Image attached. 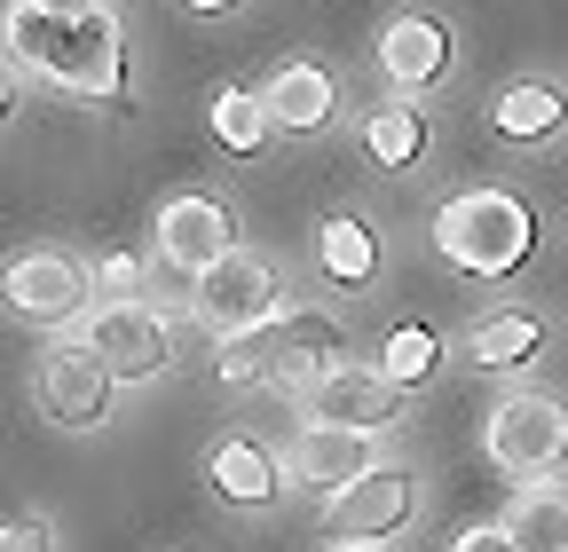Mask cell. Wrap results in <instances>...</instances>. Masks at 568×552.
<instances>
[{"instance_id": "cell-1", "label": "cell", "mask_w": 568, "mask_h": 552, "mask_svg": "<svg viewBox=\"0 0 568 552\" xmlns=\"http://www.w3.org/2000/svg\"><path fill=\"white\" fill-rule=\"evenodd\" d=\"M9 55L48 72L63 95L126 111V40L111 17H48V9H9Z\"/></svg>"}, {"instance_id": "cell-2", "label": "cell", "mask_w": 568, "mask_h": 552, "mask_svg": "<svg viewBox=\"0 0 568 552\" xmlns=\"http://www.w3.org/2000/svg\"><path fill=\"white\" fill-rule=\"evenodd\" d=\"M435 245H443V260L450 268H466V276H514L521 260H529V245H537V214L514 197V190H458L443 214H435Z\"/></svg>"}, {"instance_id": "cell-3", "label": "cell", "mask_w": 568, "mask_h": 552, "mask_svg": "<svg viewBox=\"0 0 568 552\" xmlns=\"http://www.w3.org/2000/svg\"><path fill=\"white\" fill-rule=\"evenodd\" d=\"M40 410L55 427H71V435H95L103 419H111V364L95 356V339L88 331H71V339H55V348L40 356Z\"/></svg>"}, {"instance_id": "cell-4", "label": "cell", "mask_w": 568, "mask_h": 552, "mask_svg": "<svg viewBox=\"0 0 568 552\" xmlns=\"http://www.w3.org/2000/svg\"><path fill=\"white\" fill-rule=\"evenodd\" d=\"M489 458L506 466V473H521V481H537V473H552L560 458H568V410L552 402V395H506L489 410Z\"/></svg>"}, {"instance_id": "cell-5", "label": "cell", "mask_w": 568, "mask_h": 552, "mask_svg": "<svg viewBox=\"0 0 568 552\" xmlns=\"http://www.w3.org/2000/svg\"><path fill=\"white\" fill-rule=\"evenodd\" d=\"M410 513H418V481H410V466H372L355 490L324 498V529L347 536V544H379V536L410 529Z\"/></svg>"}, {"instance_id": "cell-6", "label": "cell", "mask_w": 568, "mask_h": 552, "mask_svg": "<svg viewBox=\"0 0 568 552\" xmlns=\"http://www.w3.org/2000/svg\"><path fill=\"white\" fill-rule=\"evenodd\" d=\"M88 339H95V356L111 364V379H159L174 364V324L159 308H142V300H111L88 324Z\"/></svg>"}, {"instance_id": "cell-7", "label": "cell", "mask_w": 568, "mask_h": 552, "mask_svg": "<svg viewBox=\"0 0 568 552\" xmlns=\"http://www.w3.org/2000/svg\"><path fill=\"white\" fill-rule=\"evenodd\" d=\"M197 308L222 339H237L253 324H276V268L261 253H230L213 276H197Z\"/></svg>"}, {"instance_id": "cell-8", "label": "cell", "mask_w": 568, "mask_h": 552, "mask_svg": "<svg viewBox=\"0 0 568 552\" xmlns=\"http://www.w3.org/2000/svg\"><path fill=\"white\" fill-rule=\"evenodd\" d=\"M159 253L182 268V276H213L230 253H237V222H230V205L222 197H174L166 214H159Z\"/></svg>"}, {"instance_id": "cell-9", "label": "cell", "mask_w": 568, "mask_h": 552, "mask_svg": "<svg viewBox=\"0 0 568 552\" xmlns=\"http://www.w3.org/2000/svg\"><path fill=\"white\" fill-rule=\"evenodd\" d=\"M316 427H347V435H387L403 419V387L387 371H332L308 387Z\"/></svg>"}, {"instance_id": "cell-10", "label": "cell", "mask_w": 568, "mask_h": 552, "mask_svg": "<svg viewBox=\"0 0 568 552\" xmlns=\"http://www.w3.org/2000/svg\"><path fill=\"white\" fill-rule=\"evenodd\" d=\"M9 308L24 324H71L88 308V276L80 260H63V253H24L9 260Z\"/></svg>"}, {"instance_id": "cell-11", "label": "cell", "mask_w": 568, "mask_h": 552, "mask_svg": "<svg viewBox=\"0 0 568 552\" xmlns=\"http://www.w3.org/2000/svg\"><path fill=\"white\" fill-rule=\"evenodd\" d=\"M379 63H387V80H395L403 95H418V88H435V80L450 72V32H443L435 17H395V24L379 32Z\"/></svg>"}, {"instance_id": "cell-12", "label": "cell", "mask_w": 568, "mask_h": 552, "mask_svg": "<svg viewBox=\"0 0 568 552\" xmlns=\"http://www.w3.org/2000/svg\"><path fill=\"white\" fill-rule=\"evenodd\" d=\"M293 473L308 481V490L339 498V490H355V481L372 473V435H347V427H308V435L293 442Z\"/></svg>"}, {"instance_id": "cell-13", "label": "cell", "mask_w": 568, "mask_h": 552, "mask_svg": "<svg viewBox=\"0 0 568 552\" xmlns=\"http://www.w3.org/2000/svg\"><path fill=\"white\" fill-rule=\"evenodd\" d=\"M339 356H347V339H339L332 316H316V308L284 316V364H276V387H316V379L347 371Z\"/></svg>"}, {"instance_id": "cell-14", "label": "cell", "mask_w": 568, "mask_h": 552, "mask_svg": "<svg viewBox=\"0 0 568 552\" xmlns=\"http://www.w3.org/2000/svg\"><path fill=\"white\" fill-rule=\"evenodd\" d=\"M205 481H213V498H230V505H268L276 498V458L253 435H222L213 458H205Z\"/></svg>"}, {"instance_id": "cell-15", "label": "cell", "mask_w": 568, "mask_h": 552, "mask_svg": "<svg viewBox=\"0 0 568 552\" xmlns=\"http://www.w3.org/2000/svg\"><path fill=\"white\" fill-rule=\"evenodd\" d=\"M332 72L324 63H276V80H268V119L284 126V134H316L324 119H332Z\"/></svg>"}, {"instance_id": "cell-16", "label": "cell", "mask_w": 568, "mask_h": 552, "mask_svg": "<svg viewBox=\"0 0 568 552\" xmlns=\"http://www.w3.org/2000/svg\"><path fill=\"white\" fill-rule=\"evenodd\" d=\"M537 348H545V324H537L529 308H489V316L466 331V356H474L481 371H521V364H537Z\"/></svg>"}, {"instance_id": "cell-17", "label": "cell", "mask_w": 568, "mask_h": 552, "mask_svg": "<svg viewBox=\"0 0 568 552\" xmlns=\"http://www.w3.org/2000/svg\"><path fill=\"white\" fill-rule=\"evenodd\" d=\"M560 119H568V103L545 80H521V88H506L489 103V126L506 134V143H545V134H560Z\"/></svg>"}, {"instance_id": "cell-18", "label": "cell", "mask_w": 568, "mask_h": 552, "mask_svg": "<svg viewBox=\"0 0 568 552\" xmlns=\"http://www.w3.org/2000/svg\"><path fill=\"white\" fill-rule=\"evenodd\" d=\"M284 364V316L276 324H253L237 339H222V356H213V371H222V387H268Z\"/></svg>"}, {"instance_id": "cell-19", "label": "cell", "mask_w": 568, "mask_h": 552, "mask_svg": "<svg viewBox=\"0 0 568 552\" xmlns=\"http://www.w3.org/2000/svg\"><path fill=\"white\" fill-rule=\"evenodd\" d=\"M316 260H324V276H332V285H372L379 245H372V229L355 222V214H332V222L316 229Z\"/></svg>"}, {"instance_id": "cell-20", "label": "cell", "mask_w": 568, "mask_h": 552, "mask_svg": "<svg viewBox=\"0 0 568 552\" xmlns=\"http://www.w3.org/2000/svg\"><path fill=\"white\" fill-rule=\"evenodd\" d=\"M268 95H253V88H222L213 95V134H222V151H237V159H253L261 143H268Z\"/></svg>"}, {"instance_id": "cell-21", "label": "cell", "mask_w": 568, "mask_h": 552, "mask_svg": "<svg viewBox=\"0 0 568 552\" xmlns=\"http://www.w3.org/2000/svg\"><path fill=\"white\" fill-rule=\"evenodd\" d=\"M364 143H372L379 166H418V151H426V119H418V103H379V111L364 119Z\"/></svg>"}, {"instance_id": "cell-22", "label": "cell", "mask_w": 568, "mask_h": 552, "mask_svg": "<svg viewBox=\"0 0 568 552\" xmlns=\"http://www.w3.org/2000/svg\"><path fill=\"white\" fill-rule=\"evenodd\" d=\"M506 536L521 552H568V490H529L506 521Z\"/></svg>"}, {"instance_id": "cell-23", "label": "cell", "mask_w": 568, "mask_h": 552, "mask_svg": "<svg viewBox=\"0 0 568 552\" xmlns=\"http://www.w3.org/2000/svg\"><path fill=\"white\" fill-rule=\"evenodd\" d=\"M435 364H443V339L426 331V324H403V331L387 339V356H379V371H387L395 387H418V379H435Z\"/></svg>"}, {"instance_id": "cell-24", "label": "cell", "mask_w": 568, "mask_h": 552, "mask_svg": "<svg viewBox=\"0 0 568 552\" xmlns=\"http://www.w3.org/2000/svg\"><path fill=\"white\" fill-rule=\"evenodd\" d=\"M134 285H142V253H111V260H103V293H119V300H126Z\"/></svg>"}, {"instance_id": "cell-25", "label": "cell", "mask_w": 568, "mask_h": 552, "mask_svg": "<svg viewBox=\"0 0 568 552\" xmlns=\"http://www.w3.org/2000/svg\"><path fill=\"white\" fill-rule=\"evenodd\" d=\"M0 552H48V529L40 521H9L0 529Z\"/></svg>"}, {"instance_id": "cell-26", "label": "cell", "mask_w": 568, "mask_h": 552, "mask_svg": "<svg viewBox=\"0 0 568 552\" xmlns=\"http://www.w3.org/2000/svg\"><path fill=\"white\" fill-rule=\"evenodd\" d=\"M450 552H521V544H514L506 529H466V536H458Z\"/></svg>"}, {"instance_id": "cell-27", "label": "cell", "mask_w": 568, "mask_h": 552, "mask_svg": "<svg viewBox=\"0 0 568 552\" xmlns=\"http://www.w3.org/2000/svg\"><path fill=\"white\" fill-rule=\"evenodd\" d=\"M24 9H48V17H111V0H24Z\"/></svg>"}, {"instance_id": "cell-28", "label": "cell", "mask_w": 568, "mask_h": 552, "mask_svg": "<svg viewBox=\"0 0 568 552\" xmlns=\"http://www.w3.org/2000/svg\"><path fill=\"white\" fill-rule=\"evenodd\" d=\"M182 9H205V17H222V9H237V0H182Z\"/></svg>"}, {"instance_id": "cell-29", "label": "cell", "mask_w": 568, "mask_h": 552, "mask_svg": "<svg viewBox=\"0 0 568 552\" xmlns=\"http://www.w3.org/2000/svg\"><path fill=\"white\" fill-rule=\"evenodd\" d=\"M347 552H372V544H347Z\"/></svg>"}]
</instances>
